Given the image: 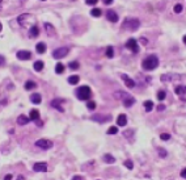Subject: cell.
Returning <instances> with one entry per match:
<instances>
[{
  "instance_id": "7c38bea8",
  "label": "cell",
  "mask_w": 186,
  "mask_h": 180,
  "mask_svg": "<svg viewBox=\"0 0 186 180\" xmlns=\"http://www.w3.org/2000/svg\"><path fill=\"white\" fill-rule=\"evenodd\" d=\"M121 78H122V80H124V84H126L129 88H134V87H135V82H134V79L129 78L126 74H122Z\"/></svg>"
},
{
  "instance_id": "9a60e30c",
  "label": "cell",
  "mask_w": 186,
  "mask_h": 180,
  "mask_svg": "<svg viewBox=\"0 0 186 180\" xmlns=\"http://www.w3.org/2000/svg\"><path fill=\"white\" fill-rule=\"evenodd\" d=\"M174 92L177 93V95H178V96H185L186 95V85H177V87H176V90H174Z\"/></svg>"
},
{
  "instance_id": "603a6c76",
  "label": "cell",
  "mask_w": 186,
  "mask_h": 180,
  "mask_svg": "<svg viewBox=\"0 0 186 180\" xmlns=\"http://www.w3.org/2000/svg\"><path fill=\"white\" fill-rule=\"evenodd\" d=\"M144 109L145 112H151L152 109H153V101H151V100H147V101H144Z\"/></svg>"
},
{
  "instance_id": "d6a6232c",
  "label": "cell",
  "mask_w": 186,
  "mask_h": 180,
  "mask_svg": "<svg viewBox=\"0 0 186 180\" xmlns=\"http://www.w3.org/2000/svg\"><path fill=\"white\" fill-rule=\"evenodd\" d=\"M87 106L88 109H90V111H93V109H96V103L92 101V100H89V101L87 103Z\"/></svg>"
},
{
  "instance_id": "ac0fdd59",
  "label": "cell",
  "mask_w": 186,
  "mask_h": 180,
  "mask_svg": "<svg viewBox=\"0 0 186 180\" xmlns=\"http://www.w3.org/2000/svg\"><path fill=\"white\" fill-rule=\"evenodd\" d=\"M29 117H26L25 114H21V116H19V118H17V124L19 125H26L29 122Z\"/></svg>"
},
{
  "instance_id": "30bf717a",
  "label": "cell",
  "mask_w": 186,
  "mask_h": 180,
  "mask_svg": "<svg viewBox=\"0 0 186 180\" xmlns=\"http://www.w3.org/2000/svg\"><path fill=\"white\" fill-rule=\"evenodd\" d=\"M17 58L20 60H28L32 58V53L28 50H21V51H17Z\"/></svg>"
},
{
  "instance_id": "7dc6e473",
  "label": "cell",
  "mask_w": 186,
  "mask_h": 180,
  "mask_svg": "<svg viewBox=\"0 0 186 180\" xmlns=\"http://www.w3.org/2000/svg\"><path fill=\"white\" fill-rule=\"evenodd\" d=\"M182 41H184V44H185V45H186V34H185V36H184V39H182Z\"/></svg>"
},
{
  "instance_id": "d590c367",
  "label": "cell",
  "mask_w": 186,
  "mask_h": 180,
  "mask_svg": "<svg viewBox=\"0 0 186 180\" xmlns=\"http://www.w3.org/2000/svg\"><path fill=\"white\" fill-rule=\"evenodd\" d=\"M160 138L163 139V141H169V139H170V134L163 133V134H160Z\"/></svg>"
},
{
  "instance_id": "4316f807",
  "label": "cell",
  "mask_w": 186,
  "mask_h": 180,
  "mask_svg": "<svg viewBox=\"0 0 186 180\" xmlns=\"http://www.w3.org/2000/svg\"><path fill=\"white\" fill-rule=\"evenodd\" d=\"M101 13L102 12H101V9H98V8H93V9L90 11V15H92L93 17H100L101 16Z\"/></svg>"
},
{
  "instance_id": "7402d4cb",
  "label": "cell",
  "mask_w": 186,
  "mask_h": 180,
  "mask_svg": "<svg viewBox=\"0 0 186 180\" xmlns=\"http://www.w3.org/2000/svg\"><path fill=\"white\" fill-rule=\"evenodd\" d=\"M35 49H37V51L39 54H43L45 51H46V45L43 44V42H38L37 46H35Z\"/></svg>"
},
{
  "instance_id": "1f68e13d",
  "label": "cell",
  "mask_w": 186,
  "mask_h": 180,
  "mask_svg": "<svg viewBox=\"0 0 186 180\" xmlns=\"http://www.w3.org/2000/svg\"><path fill=\"white\" fill-rule=\"evenodd\" d=\"M173 9H174V12H176V13H181L184 8H182V4H179V3H177V4L174 5V8H173Z\"/></svg>"
},
{
  "instance_id": "74e56055",
  "label": "cell",
  "mask_w": 186,
  "mask_h": 180,
  "mask_svg": "<svg viewBox=\"0 0 186 180\" xmlns=\"http://www.w3.org/2000/svg\"><path fill=\"white\" fill-rule=\"evenodd\" d=\"M4 65H5V58L0 55V66H4Z\"/></svg>"
},
{
  "instance_id": "d4e9b609",
  "label": "cell",
  "mask_w": 186,
  "mask_h": 180,
  "mask_svg": "<svg viewBox=\"0 0 186 180\" xmlns=\"http://www.w3.org/2000/svg\"><path fill=\"white\" fill-rule=\"evenodd\" d=\"M35 87H37V83H35V82H33V80H28L25 83V90H28V91L33 90V88H35Z\"/></svg>"
},
{
  "instance_id": "5b68a950",
  "label": "cell",
  "mask_w": 186,
  "mask_h": 180,
  "mask_svg": "<svg viewBox=\"0 0 186 180\" xmlns=\"http://www.w3.org/2000/svg\"><path fill=\"white\" fill-rule=\"evenodd\" d=\"M182 76L179 74H174V72H168V74H164L161 75V82H176V80H179Z\"/></svg>"
},
{
  "instance_id": "277c9868",
  "label": "cell",
  "mask_w": 186,
  "mask_h": 180,
  "mask_svg": "<svg viewBox=\"0 0 186 180\" xmlns=\"http://www.w3.org/2000/svg\"><path fill=\"white\" fill-rule=\"evenodd\" d=\"M139 26H140V21L138 19H126L124 23L122 24V28L129 30H136Z\"/></svg>"
},
{
  "instance_id": "9c48e42d",
  "label": "cell",
  "mask_w": 186,
  "mask_h": 180,
  "mask_svg": "<svg viewBox=\"0 0 186 180\" xmlns=\"http://www.w3.org/2000/svg\"><path fill=\"white\" fill-rule=\"evenodd\" d=\"M33 170H34L35 172H46V171H47V164L43 163V162H38V163H34Z\"/></svg>"
},
{
  "instance_id": "52a82bcc",
  "label": "cell",
  "mask_w": 186,
  "mask_h": 180,
  "mask_svg": "<svg viewBox=\"0 0 186 180\" xmlns=\"http://www.w3.org/2000/svg\"><path fill=\"white\" fill-rule=\"evenodd\" d=\"M67 54H68V49L67 47H59V49H56V50H54L53 57L55 58V59H62V58H64Z\"/></svg>"
},
{
  "instance_id": "7a4b0ae2",
  "label": "cell",
  "mask_w": 186,
  "mask_h": 180,
  "mask_svg": "<svg viewBox=\"0 0 186 180\" xmlns=\"http://www.w3.org/2000/svg\"><path fill=\"white\" fill-rule=\"evenodd\" d=\"M115 97H118V99H121L122 101H123V105L126 106V108H130L131 105L135 104V97H132L129 93L123 92V91H118V92H115Z\"/></svg>"
},
{
  "instance_id": "f546056e",
  "label": "cell",
  "mask_w": 186,
  "mask_h": 180,
  "mask_svg": "<svg viewBox=\"0 0 186 180\" xmlns=\"http://www.w3.org/2000/svg\"><path fill=\"white\" fill-rule=\"evenodd\" d=\"M68 67H69L71 70H77L79 67H80V65H79V62H76V60H74V62H69Z\"/></svg>"
},
{
  "instance_id": "44dd1931",
  "label": "cell",
  "mask_w": 186,
  "mask_h": 180,
  "mask_svg": "<svg viewBox=\"0 0 186 180\" xmlns=\"http://www.w3.org/2000/svg\"><path fill=\"white\" fill-rule=\"evenodd\" d=\"M79 80H80V78H79L77 75H71L68 78V83L71 84V85H76L79 83Z\"/></svg>"
},
{
  "instance_id": "4fadbf2b",
  "label": "cell",
  "mask_w": 186,
  "mask_h": 180,
  "mask_svg": "<svg viewBox=\"0 0 186 180\" xmlns=\"http://www.w3.org/2000/svg\"><path fill=\"white\" fill-rule=\"evenodd\" d=\"M106 19H108L109 21H111V23H117V21H118V15L115 13L113 9H108V12H106Z\"/></svg>"
},
{
  "instance_id": "bcb514c9",
  "label": "cell",
  "mask_w": 186,
  "mask_h": 180,
  "mask_svg": "<svg viewBox=\"0 0 186 180\" xmlns=\"http://www.w3.org/2000/svg\"><path fill=\"white\" fill-rule=\"evenodd\" d=\"M142 42H143V45H147V39L145 38H142Z\"/></svg>"
},
{
  "instance_id": "5bb4252c",
  "label": "cell",
  "mask_w": 186,
  "mask_h": 180,
  "mask_svg": "<svg viewBox=\"0 0 186 180\" xmlns=\"http://www.w3.org/2000/svg\"><path fill=\"white\" fill-rule=\"evenodd\" d=\"M117 125H119V126H122V128L126 126V125H127V116L123 114V113L118 116V117H117Z\"/></svg>"
},
{
  "instance_id": "ba28073f",
  "label": "cell",
  "mask_w": 186,
  "mask_h": 180,
  "mask_svg": "<svg viewBox=\"0 0 186 180\" xmlns=\"http://www.w3.org/2000/svg\"><path fill=\"white\" fill-rule=\"evenodd\" d=\"M129 50H131L132 53H138L139 51V46H138V42H136L135 38H130L129 41L126 42V45H124Z\"/></svg>"
},
{
  "instance_id": "cb8c5ba5",
  "label": "cell",
  "mask_w": 186,
  "mask_h": 180,
  "mask_svg": "<svg viewBox=\"0 0 186 180\" xmlns=\"http://www.w3.org/2000/svg\"><path fill=\"white\" fill-rule=\"evenodd\" d=\"M33 67H34L35 71H42V70H43V62H42V60H35Z\"/></svg>"
},
{
  "instance_id": "7bdbcfd3",
  "label": "cell",
  "mask_w": 186,
  "mask_h": 180,
  "mask_svg": "<svg viewBox=\"0 0 186 180\" xmlns=\"http://www.w3.org/2000/svg\"><path fill=\"white\" fill-rule=\"evenodd\" d=\"M111 3H113L111 0H105V1H103V4H106V5H110Z\"/></svg>"
},
{
  "instance_id": "f35d334b",
  "label": "cell",
  "mask_w": 186,
  "mask_h": 180,
  "mask_svg": "<svg viewBox=\"0 0 186 180\" xmlns=\"http://www.w3.org/2000/svg\"><path fill=\"white\" fill-rule=\"evenodd\" d=\"M85 3H87L88 5H94L97 3V0H89V1H85Z\"/></svg>"
},
{
  "instance_id": "8d00e7d4",
  "label": "cell",
  "mask_w": 186,
  "mask_h": 180,
  "mask_svg": "<svg viewBox=\"0 0 186 180\" xmlns=\"http://www.w3.org/2000/svg\"><path fill=\"white\" fill-rule=\"evenodd\" d=\"M157 151H158V154H160L161 158H165L166 157V151L164 150V149H157Z\"/></svg>"
},
{
  "instance_id": "4dcf8cb0",
  "label": "cell",
  "mask_w": 186,
  "mask_h": 180,
  "mask_svg": "<svg viewBox=\"0 0 186 180\" xmlns=\"http://www.w3.org/2000/svg\"><path fill=\"white\" fill-rule=\"evenodd\" d=\"M124 167H126V168H129V170H132V168H134V163H132V160H130V159L124 160Z\"/></svg>"
},
{
  "instance_id": "d6986e66",
  "label": "cell",
  "mask_w": 186,
  "mask_h": 180,
  "mask_svg": "<svg viewBox=\"0 0 186 180\" xmlns=\"http://www.w3.org/2000/svg\"><path fill=\"white\" fill-rule=\"evenodd\" d=\"M38 34H39L38 28H37L35 25H33L32 28H30V30H29V37H30V38H34V37H37Z\"/></svg>"
},
{
  "instance_id": "60d3db41",
  "label": "cell",
  "mask_w": 186,
  "mask_h": 180,
  "mask_svg": "<svg viewBox=\"0 0 186 180\" xmlns=\"http://www.w3.org/2000/svg\"><path fill=\"white\" fill-rule=\"evenodd\" d=\"M12 178H13V176H12L11 173H8V175H5L3 179H4V180H12Z\"/></svg>"
},
{
  "instance_id": "f1b7e54d",
  "label": "cell",
  "mask_w": 186,
  "mask_h": 180,
  "mask_svg": "<svg viewBox=\"0 0 186 180\" xmlns=\"http://www.w3.org/2000/svg\"><path fill=\"white\" fill-rule=\"evenodd\" d=\"M55 71H56V74H63V71H64V66H63L62 63H56Z\"/></svg>"
},
{
  "instance_id": "484cf974",
  "label": "cell",
  "mask_w": 186,
  "mask_h": 180,
  "mask_svg": "<svg viewBox=\"0 0 186 180\" xmlns=\"http://www.w3.org/2000/svg\"><path fill=\"white\" fill-rule=\"evenodd\" d=\"M51 106H53V108H56L59 112H63V111H64V109H63L62 106L59 105V100H53V101H51Z\"/></svg>"
},
{
  "instance_id": "ffe728a7",
  "label": "cell",
  "mask_w": 186,
  "mask_h": 180,
  "mask_svg": "<svg viewBox=\"0 0 186 180\" xmlns=\"http://www.w3.org/2000/svg\"><path fill=\"white\" fill-rule=\"evenodd\" d=\"M103 162H105V163H110V164H113L115 162V158L113 157V155H110V154H105L103 155Z\"/></svg>"
},
{
  "instance_id": "f6af8a7d",
  "label": "cell",
  "mask_w": 186,
  "mask_h": 180,
  "mask_svg": "<svg viewBox=\"0 0 186 180\" xmlns=\"http://www.w3.org/2000/svg\"><path fill=\"white\" fill-rule=\"evenodd\" d=\"M17 180H25V178H24L22 175H19V176H17Z\"/></svg>"
},
{
  "instance_id": "836d02e7",
  "label": "cell",
  "mask_w": 186,
  "mask_h": 180,
  "mask_svg": "<svg viewBox=\"0 0 186 180\" xmlns=\"http://www.w3.org/2000/svg\"><path fill=\"white\" fill-rule=\"evenodd\" d=\"M118 133V128L117 126H110L108 129V134H117Z\"/></svg>"
},
{
  "instance_id": "8fae6325",
  "label": "cell",
  "mask_w": 186,
  "mask_h": 180,
  "mask_svg": "<svg viewBox=\"0 0 186 180\" xmlns=\"http://www.w3.org/2000/svg\"><path fill=\"white\" fill-rule=\"evenodd\" d=\"M92 120L93 121H98V122H106V121H110L111 120V116L110 114H105V116H101V114H98V116H92Z\"/></svg>"
},
{
  "instance_id": "b9f144b4",
  "label": "cell",
  "mask_w": 186,
  "mask_h": 180,
  "mask_svg": "<svg viewBox=\"0 0 186 180\" xmlns=\"http://www.w3.org/2000/svg\"><path fill=\"white\" fill-rule=\"evenodd\" d=\"M72 180H83V178H81L80 175H76V176H74V178H72Z\"/></svg>"
},
{
  "instance_id": "2e32d148",
  "label": "cell",
  "mask_w": 186,
  "mask_h": 180,
  "mask_svg": "<svg viewBox=\"0 0 186 180\" xmlns=\"http://www.w3.org/2000/svg\"><path fill=\"white\" fill-rule=\"evenodd\" d=\"M41 100H42V97L39 93H32V95H30V101H32L33 104H41Z\"/></svg>"
},
{
  "instance_id": "c3c4849f",
  "label": "cell",
  "mask_w": 186,
  "mask_h": 180,
  "mask_svg": "<svg viewBox=\"0 0 186 180\" xmlns=\"http://www.w3.org/2000/svg\"><path fill=\"white\" fill-rule=\"evenodd\" d=\"M1 29H3V26H1V23H0V32H1Z\"/></svg>"
},
{
  "instance_id": "83f0119b",
  "label": "cell",
  "mask_w": 186,
  "mask_h": 180,
  "mask_svg": "<svg viewBox=\"0 0 186 180\" xmlns=\"http://www.w3.org/2000/svg\"><path fill=\"white\" fill-rule=\"evenodd\" d=\"M106 57H108V58L114 57V47H113V46H109L108 49H106Z\"/></svg>"
},
{
  "instance_id": "ab89813d",
  "label": "cell",
  "mask_w": 186,
  "mask_h": 180,
  "mask_svg": "<svg viewBox=\"0 0 186 180\" xmlns=\"http://www.w3.org/2000/svg\"><path fill=\"white\" fill-rule=\"evenodd\" d=\"M181 178H184V179H186V167L184 170L181 171Z\"/></svg>"
},
{
  "instance_id": "e575fe53",
  "label": "cell",
  "mask_w": 186,
  "mask_h": 180,
  "mask_svg": "<svg viewBox=\"0 0 186 180\" xmlns=\"http://www.w3.org/2000/svg\"><path fill=\"white\" fill-rule=\"evenodd\" d=\"M165 96H166L165 95V91H158V92H157V99L160 100V101L165 99Z\"/></svg>"
},
{
  "instance_id": "6da1fadb",
  "label": "cell",
  "mask_w": 186,
  "mask_h": 180,
  "mask_svg": "<svg viewBox=\"0 0 186 180\" xmlns=\"http://www.w3.org/2000/svg\"><path fill=\"white\" fill-rule=\"evenodd\" d=\"M158 66V58L156 55H148L142 62V67L145 71H152Z\"/></svg>"
},
{
  "instance_id": "8992f818",
  "label": "cell",
  "mask_w": 186,
  "mask_h": 180,
  "mask_svg": "<svg viewBox=\"0 0 186 180\" xmlns=\"http://www.w3.org/2000/svg\"><path fill=\"white\" fill-rule=\"evenodd\" d=\"M35 146H38L39 149H42V150H48V149L53 147V142L50 141V139H38L37 142H35Z\"/></svg>"
},
{
  "instance_id": "ee69618b",
  "label": "cell",
  "mask_w": 186,
  "mask_h": 180,
  "mask_svg": "<svg viewBox=\"0 0 186 180\" xmlns=\"http://www.w3.org/2000/svg\"><path fill=\"white\" fill-rule=\"evenodd\" d=\"M164 109H165V106H164V105H158L157 106V111H164Z\"/></svg>"
},
{
  "instance_id": "e0dca14e",
  "label": "cell",
  "mask_w": 186,
  "mask_h": 180,
  "mask_svg": "<svg viewBox=\"0 0 186 180\" xmlns=\"http://www.w3.org/2000/svg\"><path fill=\"white\" fill-rule=\"evenodd\" d=\"M29 120H32V121H38V120H39V111H37V109H32V111H30Z\"/></svg>"
},
{
  "instance_id": "3957f363",
  "label": "cell",
  "mask_w": 186,
  "mask_h": 180,
  "mask_svg": "<svg viewBox=\"0 0 186 180\" xmlns=\"http://www.w3.org/2000/svg\"><path fill=\"white\" fill-rule=\"evenodd\" d=\"M75 93L79 100H88L92 96V90H90L88 85H81V87L77 88V91H76Z\"/></svg>"
}]
</instances>
